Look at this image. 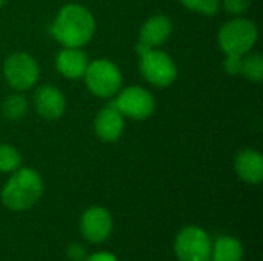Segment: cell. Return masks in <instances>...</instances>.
<instances>
[{
	"label": "cell",
	"mask_w": 263,
	"mask_h": 261,
	"mask_svg": "<svg viewBox=\"0 0 263 261\" xmlns=\"http://www.w3.org/2000/svg\"><path fill=\"white\" fill-rule=\"evenodd\" d=\"M96 20L92 12L77 3L63 6L52 26L51 34L54 38L66 48H82L94 35Z\"/></svg>",
	"instance_id": "cell-1"
},
{
	"label": "cell",
	"mask_w": 263,
	"mask_h": 261,
	"mask_svg": "<svg viewBox=\"0 0 263 261\" xmlns=\"http://www.w3.org/2000/svg\"><path fill=\"white\" fill-rule=\"evenodd\" d=\"M43 194V180L31 168H18L12 172L2 189V203L11 211H26L32 208Z\"/></svg>",
	"instance_id": "cell-2"
},
{
	"label": "cell",
	"mask_w": 263,
	"mask_h": 261,
	"mask_svg": "<svg viewBox=\"0 0 263 261\" xmlns=\"http://www.w3.org/2000/svg\"><path fill=\"white\" fill-rule=\"evenodd\" d=\"M136 51L140 58V72L148 83L157 88H166L177 78V66L174 60L157 48L137 43Z\"/></svg>",
	"instance_id": "cell-3"
},
{
	"label": "cell",
	"mask_w": 263,
	"mask_h": 261,
	"mask_svg": "<svg viewBox=\"0 0 263 261\" xmlns=\"http://www.w3.org/2000/svg\"><path fill=\"white\" fill-rule=\"evenodd\" d=\"M259 31L254 22L245 17H234L223 23L219 31V46L225 55H245L256 45Z\"/></svg>",
	"instance_id": "cell-4"
},
{
	"label": "cell",
	"mask_w": 263,
	"mask_h": 261,
	"mask_svg": "<svg viewBox=\"0 0 263 261\" xmlns=\"http://www.w3.org/2000/svg\"><path fill=\"white\" fill-rule=\"evenodd\" d=\"M86 88L96 97L111 98L122 89V72L119 66L108 58H97L89 62L83 75Z\"/></svg>",
	"instance_id": "cell-5"
},
{
	"label": "cell",
	"mask_w": 263,
	"mask_h": 261,
	"mask_svg": "<svg viewBox=\"0 0 263 261\" xmlns=\"http://www.w3.org/2000/svg\"><path fill=\"white\" fill-rule=\"evenodd\" d=\"M211 249L213 240L210 234L194 225L180 229L174 240V254L179 261H208Z\"/></svg>",
	"instance_id": "cell-6"
},
{
	"label": "cell",
	"mask_w": 263,
	"mask_h": 261,
	"mask_svg": "<svg viewBox=\"0 0 263 261\" xmlns=\"http://www.w3.org/2000/svg\"><path fill=\"white\" fill-rule=\"evenodd\" d=\"M3 74L11 88L15 91H28L35 86L40 68L32 55L26 52H14L5 60Z\"/></svg>",
	"instance_id": "cell-7"
},
{
	"label": "cell",
	"mask_w": 263,
	"mask_h": 261,
	"mask_svg": "<svg viewBox=\"0 0 263 261\" xmlns=\"http://www.w3.org/2000/svg\"><path fill=\"white\" fill-rule=\"evenodd\" d=\"M123 117L133 120H145L153 115L156 102L153 94L140 86H128L116 94V100L111 102Z\"/></svg>",
	"instance_id": "cell-8"
},
{
	"label": "cell",
	"mask_w": 263,
	"mask_h": 261,
	"mask_svg": "<svg viewBox=\"0 0 263 261\" xmlns=\"http://www.w3.org/2000/svg\"><path fill=\"white\" fill-rule=\"evenodd\" d=\"M112 225L109 211L102 206H91L80 217V232L86 242L94 245H100L111 237Z\"/></svg>",
	"instance_id": "cell-9"
},
{
	"label": "cell",
	"mask_w": 263,
	"mask_h": 261,
	"mask_svg": "<svg viewBox=\"0 0 263 261\" xmlns=\"http://www.w3.org/2000/svg\"><path fill=\"white\" fill-rule=\"evenodd\" d=\"M34 108L46 120H57L63 115L66 100L63 92L54 85H42L34 92Z\"/></svg>",
	"instance_id": "cell-10"
},
{
	"label": "cell",
	"mask_w": 263,
	"mask_h": 261,
	"mask_svg": "<svg viewBox=\"0 0 263 261\" xmlns=\"http://www.w3.org/2000/svg\"><path fill=\"white\" fill-rule=\"evenodd\" d=\"M94 129L102 142H117L125 129V117L112 103H108L97 112L94 120Z\"/></svg>",
	"instance_id": "cell-11"
},
{
	"label": "cell",
	"mask_w": 263,
	"mask_h": 261,
	"mask_svg": "<svg viewBox=\"0 0 263 261\" xmlns=\"http://www.w3.org/2000/svg\"><path fill=\"white\" fill-rule=\"evenodd\" d=\"M88 65H89L88 55L80 48L63 46V49L55 57L57 71L69 80L83 78V75L88 69Z\"/></svg>",
	"instance_id": "cell-12"
},
{
	"label": "cell",
	"mask_w": 263,
	"mask_h": 261,
	"mask_svg": "<svg viewBox=\"0 0 263 261\" xmlns=\"http://www.w3.org/2000/svg\"><path fill=\"white\" fill-rule=\"evenodd\" d=\"M236 174L250 185H259L263 180V157L256 149H243L234 158Z\"/></svg>",
	"instance_id": "cell-13"
},
{
	"label": "cell",
	"mask_w": 263,
	"mask_h": 261,
	"mask_svg": "<svg viewBox=\"0 0 263 261\" xmlns=\"http://www.w3.org/2000/svg\"><path fill=\"white\" fill-rule=\"evenodd\" d=\"M171 32H173V22L170 20V17L157 14L149 17L143 23L139 34V43L149 48H159L170 38Z\"/></svg>",
	"instance_id": "cell-14"
},
{
	"label": "cell",
	"mask_w": 263,
	"mask_h": 261,
	"mask_svg": "<svg viewBox=\"0 0 263 261\" xmlns=\"http://www.w3.org/2000/svg\"><path fill=\"white\" fill-rule=\"evenodd\" d=\"M245 248L242 242L233 235H220L213 242L211 258L214 261H242Z\"/></svg>",
	"instance_id": "cell-15"
},
{
	"label": "cell",
	"mask_w": 263,
	"mask_h": 261,
	"mask_svg": "<svg viewBox=\"0 0 263 261\" xmlns=\"http://www.w3.org/2000/svg\"><path fill=\"white\" fill-rule=\"evenodd\" d=\"M26 111H28V102L20 94H11L2 103V114L8 120H20L25 117Z\"/></svg>",
	"instance_id": "cell-16"
},
{
	"label": "cell",
	"mask_w": 263,
	"mask_h": 261,
	"mask_svg": "<svg viewBox=\"0 0 263 261\" xmlns=\"http://www.w3.org/2000/svg\"><path fill=\"white\" fill-rule=\"evenodd\" d=\"M240 75H243L247 80L251 82H260L263 78V57L260 54H245L242 57V71Z\"/></svg>",
	"instance_id": "cell-17"
},
{
	"label": "cell",
	"mask_w": 263,
	"mask_h": 261,
	"mask_svg": "<svg viewBox=\"0 0 263 261\" xmlns=\"http://www.w3.org/2000/svg\"><path fill=\"white\" fill-rule=\"evenodd\" d=\"M22 165L20 152L12 145H0V172H14Z\"/></svg>",
	"instance_id": "cell-18"
},
{
	"label": "cell",
	"mask_w": 263,
	"mask_h": 261,
	"mask_svg": "<svg viewBox=\"0 0 263 261\" xmlns=\"http://www.w3.org/2000/svg\"><path fill=\"white\" fill-rule=\"evenodd\" d=\"M185 8L202 12L205 15H214L220 9V2L222 0H179Z\"/></svg>",
	"instance_id": "cell-19"
},
{
	"label": "cell",
	"mask_w": 263,
	"mask_h": 261,
	"mask_svg": "<svg viewBox=\"0 0 263 261\" xmlns=\"http://www.w3.org/2000/svg\"><path fill=\"white\" fill-rule=\"evenodd\" d=\"M251 2L253 0H222L220 6H223V9L233 15V17H242L250 8H251Z\"/></svg>",
	"instance_id": "cell-20"
},
{
	"label": "cell",
	"mask_w": 263,
	"mask_h": 261,
	"mask_svg": "<svg viewBox=\"0 0 263 261\" xmlns=\"http://www.w3.org/2000/svg\"><path fill=\"white\" fill-rule=\"evenodd\" d=\"M242 57L240 55H225L223 68H225V71L230 75H240V71H242Z\"/></svg>",
	"instance_id": "cell-21"
},
{
	"label": "cell",
	"mask_w": 263,
	"mask_h": 261,
	"mask_svg": "<svg viewBox=\"0 0 263 261\" xmlns=\"http://www.w3.org/2000/svg\"><path fill=\"white\" fill-rule=\"evenodd\" d=\"M66 255L71 261H85V258L88 257V252H86V248L82 243H72V245L68 246Z\"/></svg>",
	"instance_id": "cell-22"
},
{
	"label": "cell",
	"mask_w": 263,
	"mask_h": 261,
	"mask_svg": "<svg viewBox=\"0 0 263 261\" xmlns=\"http://www.w3.org/2000/svg\"><path fill=\"white\" fill-rule=\"evenodd\" d=\"M85 261H119V258L108 251H100V252H96L92 255H88Z\"/></svg>",
	"instance_id": "cell-23"
},
{
	"label": "cell",
	"mask_w": 263,
	"mask_h": 261,
	"mask_svg": "<svg viewBox=\"0 0 263 261\" xmlns=\"http://www.w3.org/2000/svg\"><path fill=\"white\" fill-rule=\"evenodd\" d=\"M5 2H6V0H0V8H2V6L5 5Z\"/></svg>",
	"instance_id": "cell-24"
}]
</instances>
